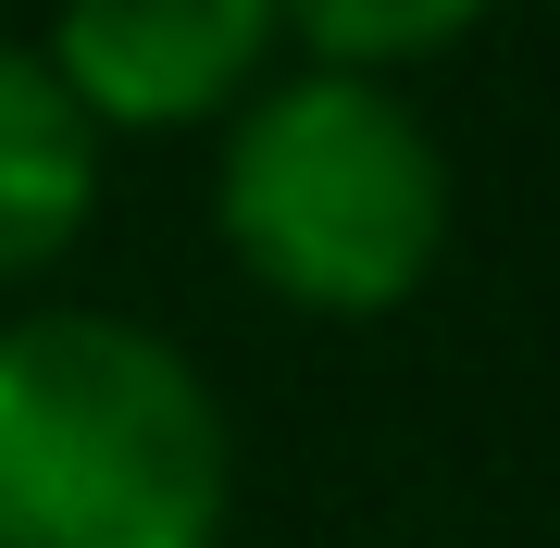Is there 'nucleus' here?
<instances>
[{
    "label": "nucleus",
    "instance_id": "nucleus-1",
    "mask_svg": "<svg viewBox=\"0 0 560 548\" xmlns=\"http://www.w3.org/2000/svg\"><path fill=\"white\" fill-rule=\"evenodd\" d=\"M224 411L125 312H38L0 337V548H212Z\"/></svg>",
    "mask_w": 560,
    "mask_h": 548
},
{
    "label": "nucleus",
    "instance_id": "nucleus-2",
    "mask_svg": "<svg viewBox=\"0 0 560 548\" xmlns=\"http://www.w3.org/2000/svg\"><path fill=\"white\" fill-rule=\"evenodd\" d=\"M212 212L275 300L399 312L448 249V163L386 75H287L237 113Z\"/></svg>",
    "mask_w": 560,
    "mask_h": 548
},
{
    "label": "nucleus",
    "instance_id": "nucleus-3",
    "mask_svg": "<svg viewBox=\"0 0 560 548\" xmlns=\"http://www.w3.org/2000/svg\"><path fill=\"white\" fill-rule=\"evenodd\" d=\"M261 50H275V0H62L38 62L88 125L150 138V125L224 113L261 75Z\"/></svg>",
    "mask_w": 560,
    "mask_h": 548
},
{
    "label": "nucleus",
    "instance_id": "nucleus-4",
    "mask_svg": "<svg viewBox=\"0 0 560 548\" xmlns=\"http://www.w3.org/2000/svg\"><path fill=\"white\" fill-rule=\"evenodd\" d=\"M101 200V138L38 50L0 38V275H38Z\"/></svg>",
    "mask_w": 560,
    "mask_h": 548
},
{
    "label": "nucleus",
    "instance_id": "nucleus-5",
    "mask_svg": "<svg viewBox=\"0 0 560 548\" xmlns=\"http://www.w3.org/2000/svg\"><path fill=\"white\" fill-rule=\"evenodd\" d=\"M486 0H275V25H300L324 50V75H386V62H423L448 38H474Z\"/></svg>",
    "mask_w": 560,
    "mask_h": 548
}]
</instances>
